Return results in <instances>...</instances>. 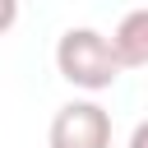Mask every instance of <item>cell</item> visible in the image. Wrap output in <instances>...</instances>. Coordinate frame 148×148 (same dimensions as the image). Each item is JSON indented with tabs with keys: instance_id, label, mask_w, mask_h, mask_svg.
<instances>
[{
	"instance_id": "5",
	"label": "cell",
	"mask_w": 148,
	"mask_h": 148,
	"mask_svg": "<svg viewBox=\"0 0 148 148\" xmlns=\"http://www.w3.org/2000/svg\"><path fill=\"white\" fill-rule=\"evenodd\" d=\"M130 148H148V120H139V125H134V134H130Z\"/></svg>"
},
{
	"instance_id": "2",
	"label": "cell",
	"mask_w": 148,
	"mask_h": 148,
	"mask_svg": "<svg viewBox=\"0 0 148 148\" xmlns=\"http://www.w3.org/2000/svg\"><path fill=\"white\" fill-rule=\"evenodd\" d=\"M51 148H111V116L97 102H65L46 130Z\"/></svg>"
},
{
	"instance_id": "3",
	"label": "cell",
	"mask_w": 148,
	"mask_h": 148,
	"mask_svg": "<svg viewBox=\"0 0 148 148\" xmlns=\"http://www.w3.org/2000/svg\"><path fill=\"white\" fill-rule=\"evenodd\" d=\"M120 65H148V9H130L120 23H116V37H111Z\"/></svg>"
},
{
	"instance_id": "1",
	"label": "cell",
	"mask_w": 148,
	"mask_h": 148,
	"mask_svg": "<svg viewBox=\"0 0 148 148\" xmlns=\"http://www.w3.org/2000/svg\"><path fill=\"white\" fill-rule=\"evenodd\" d=\"M56 69L60 79H69L74 88H88V92H102L120 79V56L111 46V37H102L97 28H69L60 32L56 42Z\"/></svg>"
},
{
	"instance_id": "4",
	"label": "cell",
	"mask_w": 148,
	"mask_h": 148,
	"mask_svg": "<svg viewBox=\"0 0 148 148\" xmlns=\"http://www.w3.org/2000/svg\"><path fill=\"white\" fill-rule=\"evenodd\" d=\"M14 18H18V5H14V0H0V32H9Z\"/></svg>"
}]
</instances>
